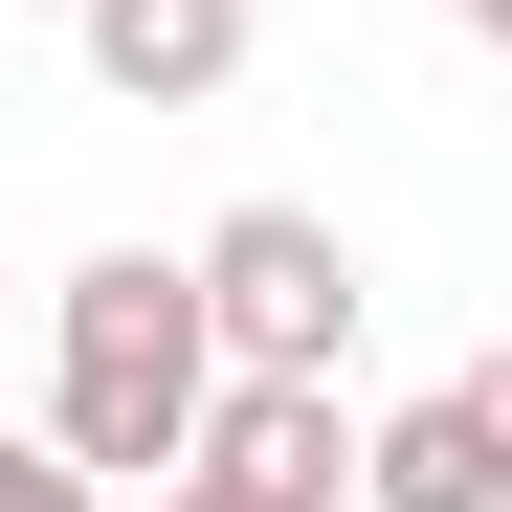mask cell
Wrapping results in <instances>:
<instances>
[{
    "mask_svg": "<svg viewBox=\"0 0 512 512\" xmlns=\"http://www.w3.org/2000/svg\"><path fill=\"white\" fill-rule=\"evenodd\" d=\"M357 512H512V379H423L401 423H357Z\"/></svg>",
    "mask_w": 512,
    "mask_h": 512,
    "instance_id": "277c9868",
    "label": "cell"
},
{
    "mask_svg": "<svg viewBox=\"0 0 512 512\" xmlns=\"http://www.w3.org/2000/svg\"><path fill=\"white\" fill-rule=\"evenodd\" d=\"M201 290L156 268V245H90V268H67V312H45V446L67 468H179V423H201Z\"/></svg>",
    "mask_w": 512,
    "mask_h": 512,
    "instance_id": "6da1fadb",
    "label": "cell"
},
{
    "mask_svg": "<svg viewBox=\"0 0 512 512\" xmlns=\"http://www.w3.org/2000/svg\"><path fill=\"white\" fill-rule=\"evenodd\" d=\"M446 23H512V0H446Z\"/></svg>",
    "mask_w": 512,
    "mask_h": 512,
    "instance_id": "52a82bcc",
    "label": "cell"
},
{
    "mask_svg": "<svg viewBox=\"0 0 512 512\" xmlns=\"http://www.w3.org/2000/svg\"><path fill=\"white\" fill-rule=\"evenodd\" d=\"M67 23H90L112 112H223L245 90V0H67Z\"/></svg>",
    "mask_w": 512,
    "mask_h": 512,
    "instance_id": "5b68a950",
    "label": "cell"
},
{
    "mask_svg": "<svg viewBox=\"0 0 512 512\" xmlns=\"http://www.w3.org/2000/svg\"><path fill=\"white\" fill-rule=\"evenodd\" d=\"M0 512H112V490L67 468V446H0Z\"/></svg>",
    "mask_w": 512,
    "mask_h": 512,
    "instance_id": "8992f818",
    "label": "cell"
},
{
    "mask_svg": "<svg viewBox=\"0 0 512 512\" xmlns=\"http://www.w3.org/2000/svg\"><path fill=\"white\" fill-rule=\"evenodd\" d=\"M179 512H357V423H334V379H201Z\"/></svg>",
    "mask_w": 512,
    "mask_h": 512,
    "instance_id": "3957f363",
    "label": "cell"
},
{
    "mask_svg": "<svg viewBox=\"0 0 512 512\" xmlns=\"http://www.w3.org/2000/svg\"><path fill=\"white\" fill-rule=\"evenodd\" d=\"M179 290H201V357L223 379H334V357H357V245H334L312 201H223L201 245H179Z\"/></svg>",
    "mask_w": 512,
    "mask_h": 512,
    "instance_id": "7a4b0ae2",
    "label": "cell"
}]
</instances>
